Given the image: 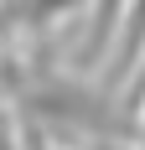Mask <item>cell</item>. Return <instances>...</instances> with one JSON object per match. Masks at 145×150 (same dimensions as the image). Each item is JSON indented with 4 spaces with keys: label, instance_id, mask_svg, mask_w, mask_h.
Wrapping results in <instances>:
<instances>
[{
    "label": "cell",
    "instance_id": "3957f363",
    "mask_svg": "<svg viewBox=\"0 0 145 150\" xmlns=\"http://www.w3.org/2000/svg\"><path fill=\"white\" fill-rule=\"evenodd\" d=\"M83 5V0H16L11 11L26 21V26H47V21H62V16H72Z\"/></svg>",
    "mask_w": 145,
    "mask_h": 150
},
{
    "label": "cell",
    "instance_id": "277c9868",
    "mask_svg": "<svg viewBox=\"0 0 145 150\" xmlns=\"http://www.w3.org/2000/svg\"><path fill=\"white\" fill-rule=\"evenodd\" d=\"M145 62V57H140ZM135 150H145V109H140V140H135Z\"/></svg>",
    "mask_w": 145,
    "mask_h": 150
},
{
    "label": "cell",
    "instance_id": "7a4b0ae2",
    "mask_svg": "<svg viewBox=\"0 0 145 150\" xmlns=\"http://www.w3.org/2000/svg\"><path fill=\"white\" fill-rule=\"evenodd\" d=\"M124 11H130V0H93V26H88V42H83V57H88V62L114 47Z\"/></svg>",
    "mask_w": 145,
    "mask_h": 150
},
{
    "label": "cell",
    "instance_id": "6da1fadb",
    "mask_svg": "<svg viewBox=\"0 0 145 150\" xmlns=\"http://www.w3.org/2000/svg\"><path fill=\"white\" fill-rule=\"evenodd\" d=\"M140 57H145V0H130L119 36H114V73H130Z\"/></svg>",
    "mask_w": 145,
    "mask_h": 150
}]
</instances>
